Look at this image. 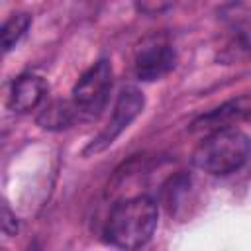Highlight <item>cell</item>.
Wrapping results in <instances>:
<instances>
[{
    "label": "cell",
    "mask_w": 251,
    "mask_h": 251,
    "mask_svg": "<svg viewBox=\"0 0 251 251\" xmlns=\"http://www.w3.org/2000/svg\"><path fill=\"white\" fill-rule=\"evenodd\" d=\"M49 90V84L43 76L39 75H20L12 84H10V92H8V106L18 112V114H25L35 110L45 94Z\"/></svg>",
    "instance_id": "52a82bcc"
},
{
    "label": "cell",
    "mask_w": 251,
    "mask_h": 251,
    "mask_svg": "<svg viewBox=\"0 0 251 251\" xmlns=\"http://www.w3.org/2000/svg\"><path fill=\"white\" fill-rule=\"evenodd\" d=\"M159 220L157 202L151 196L139 194L118 202L104 226L106 241L122 249L143 247L155 233Z\"/></svg>",
    "instance_id": "6da1fadb"
},
{
    "label": "cell",
    "mask_w": 251,
    "mask_h": 251,
    "mask_svg": "<svg viewBox=\"0 0 251 251\" xmlns=\"http://www.w3.org/2000/svg\"><path fill=\"white\" fill-rule=\"evenodd\" d=\"M251 159V137L235 127L216 129L192 151V163L206 175L224 176L239 171Z\"/></svg>",
    "instance_id": "7a4b0ae2"
},
{
    "label": "cell",
    "mask_w": 251,
    "mask_h": 251,
    "mask_svg": "<svg viewBox=\"0 0 251 251\" xmlns=\"http://www.w3.org/2000/svg\"><path fill=\"white\" fill-rule=\"evenodd\" d=\"M76 120H80V118H78V112H76L73 100H53V102L45 104L37 116V124L43 129H51V131L67 129Z\"/></svg>",
    "instance_id": "ba28073f"
},
{
    "label": "cell",
    "mask_w": 251,
    "mask_h": 251,
    "mask_svg": "<svg viewBox=\"0 0 251 251\" xmlns=\"http://www.w3.org/2000/svg\"><path fill=\"white\" fill-rule=\"evenodd\" d=\"M243 57H251V29H237L229 41L224 47L222 59L226 61H235V59H243Z\"/></svg>",
    "instance_id": "30bf717a"
},
{
    "label": "cell",
    "mask_w": 251,
    "mask_h": 251,
    "mask_svg": "<svg viewBox=\"0 0 251 251\" xmlns=\"http://www.w3.org/2000/svg\"><path fill=\"white\" fill-rule=\"evenodd\" d=\"M16 229H18L16 216L10 212L8 204L4 202V204H2V231H4V235H14Z\"/></svg>",
    "instance_id": "4fadbf2b"
},
{
    "label": "cell",
    "mask_w": 251,
    "mask_h": 251,
    "mask_svg": "<svg viewBox=\"0 0 251 251\" xmlns=\"http://www.w3.org/2000/svg\"><path fill=\"white\" fill-rule=\"evenodd\" d=\"M145 108V96L137 86H124L118 94V100L114 104L112 116L108 124L100 129V133L84 147V155H96L104 149H108L143 112Z\"/></svg>",
    "instance_id": "277c9868"
},
{
    "label": "cell",
    "mask_w": 251,
    "mask_h": 251,
    "mask_svg": "<svg viewBox=\"0 0 251 251\" xmlns=\"http://www.w3.org/2000/svg\"><path fill=\"white\" fill-rule=\"evenodd\" d=\"M239 122H251V96H235L192 122L194 133H210L224 127H233Z\"/></svg>",
    "instance_id": "5b68a950"
},
{
    "label": "cell",
    "mask_w": 251,
    "mask_h": 251,
    "mask_svg": "<svg viewBox=\"0 0 251 251\" xmlns=\"http://www.w3.org/2000/svg\"><path fill=\"white\" fill-rule=\"evenodd\" d=\"M112 90V65L108 59H98L92 67H88L76 84L73 86L71 100L78 112L80 120H96L104 106L108 104V96Z\"/></svg>",
    "instance_id": "3957f363"
},
{
    "label": "cell",
    "mask_w": 251,
    "mask_h": 251,
    "mask_svg": "<svg viewBox=\"0 0 251 251\" xmlns=\"http://www.w3.org/2000/svg\"><path fill=\"white\" fill-rule=\"evenodd\" d=\"M176 65V51L163 41L143 45L135 55V76L145 82L167 76Z\"/></svg>",
    "instance_id": "8992f818"
},
{
    "label": "cell",
    "mask_w": 251,
    "mask_h": 251,
    "mask_svg": "<svg viewBox=\"0 0 251 251\" xmlns=\"http://www.w3.org/2000/svg\"><path fill=\"white\" fill-rule=\"evenodd\" d=\"M29 25H31V16L25 14V12H16L4 22V25H2V47H4L6 53L16 47V43L25 35Z\"/></svg>",
    "instance_id": "9c48e42d"
},
{
    "label": "cell",
    "mask_w": 251,
    "mask_h": 251,
    "mask_svg": "<svg viewBox=\"0 0 251 251\" xmlns=\"http://www.w3.org/2000/svg\"><path fill=\"white\" fill-rule=\"evenodd\" d=\"M218 14H220L222 20L237 24V22H241V20L251 16V0H227L218 10Z\"/></svg>",
    "instance_id": "8fae6325"
},
{
    "label": "cell",
    "mask_w": 251,
    "mask_h": 251,
    "mask_svg": "<svg viewBox=\"0 0 251 251\" xmlns=\"http://www.w3.org/2000/svg\"><path fill=\"white\" fill-rule=\"evenodd\" d=\"M176 0H135V6L141 14H161L165 10H169Z\"/></svg>",
    "instance_id": "7c38bea8"
}]
</instances>
